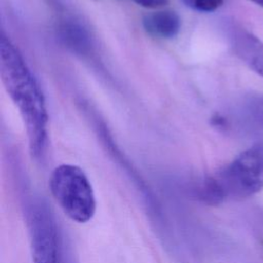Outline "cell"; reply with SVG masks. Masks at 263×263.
Wrapping results in <instances>:
<instances>
[{
  "instance_id": "7",
  "label": "cell",
  "mask_w": 263,
  "mask_h": 263,
  "mask_svg": "<svg viewBox=\"0 0 263 263\" xmlns=\"http://www.w3.org/2000/svg\"><path fill=\"white\" fill-rule=\"evenodd\" d=\"M185 2L192 8L202 12H212L218 9L224 0H185Z\"/></svg>"
},
{
  "instance_id": "3",
  "label": "cell",
  "mask_w": 263,
  "mask_h": 263,
  "mask_svg": "<svg viewBox=\"0 0 263 263\" xmlns=\"http://www.w3.org/2000/svg\"><path fill=\"white\" fill-rule=\"evenodd\" d=\"M50 193L63 213L73 222H89L97 211L93 188L84 171L70 163L57 166L49 178Z\"/></svg>"
},
{
  "instance_id": "4",
  "label": "cell",
  "mask_w": 263,
  "mask_h": 263,
  "mask_svg": "<svg viewBox=\"0 0 263 263\" xmlns=\"http://www.w3.org/2000/svg\"><path fill=\"white\" fill-rule=\"evenodd\" d=\"M31 263H60L58 231L47 206L33 200L27 210Z\"/></svg>"
},
{
  "instance_id": "6",
  "label": "cell",
  "mask_w": 263,
  "mask_h": 263,
  "mask_svg": "<svg viewBox=\"0 0 263 263\" xmlns=\"http://www.w3.org/2000/svg\"><path fill=\"white\" fill-rule=\"evenodd\" d=\"M144 28L150 35L159 38H173L181 29V20L175 11L158 10L148 13L143 20Z\"/></svg>"
},
{
  "instance_id": "1",
  "label": "cell",
  "mask_w": 263,
  "mask_h": 263,
  "mask_svg": "<svg viewBox=\"0 0 263 263\" xmlns=\"http://www.w3.org/2000/svg\"><path fill=\"white\" fill-rule=\"evenodd\" d=\"M0 76L6 92L23 118L30 153L39 159L47 145L48 115L45 100L22 53L3 35L0 38Z\"/></svg>"
},
{
  "instance_id": "11",
  "label": "cell",
  "mask_w": 263,
  "mask_h": 263,
  "mask_svg": "<svg viewBox=\"0 0 263 263\" xmlns=\"http://www.w3.org/2000/svg\"><path fill=\"white\" fill-rule=\"evenodd\" d=\"M60 263H61V261H60Z\"/></svg>"
},
{
  "instance_id": "2",
  "label": "cell",
  "mask_w": 263,
  "mask_h": 263,
  "mask_svg": "<svg viewBox=\"0 0 263 263\" xmlns=\"http://www.w3.org/2000/svg\"><path fill=\"white\" fill-rule=\"evenodd\" d=\"M263 189V143L240 152L216 175L193 189V195L208 205L251 197Z\"/></svg>"
},
{
  "instance_id": "5",
  "label": "cell",
  "mask_w": 263,
  "mask_h": 263,
  "mask_svg": "<svg viewBox=\"0 0 263 263\" xmlns=\"http://www.w3.org/2000/svg\"><path fill=\"white\" fill-rule=\"evenodd\" d=\"M232 46L235 54L263 78V41L252 32L239 29L233 34Z\"/></svg>"
},
{
  "instance_id": "10",
  "label": "cell",
  "mask_w": 263,
  "mask_h": 263,
  "mask_svg": "<svg viewBox=\"0 0 263 263\" xmlns=\"http://www.w3.org/2000/svg\"><path fill=\"white\" fill-rule=\"evenodd\" d=\"M251 2H253V3H255V4H257L258 6H260V7H262L263 8V0H250Z\"/></svg>"
},
{
  "instance_id": "8",
  "label": "cell",
  "mask_w": 263,
  "mask_h": 263,
  "mask_svg": "<svg viewBox=\"0 0 263 263\" xmlns=\"http://www.w3.org/2000/svg\"><path fill=\"white\" fill-rule=\"evenodd\" d=\"M253 113L259 125L263 128V97H257L253 101Z\"/></svg>"
},
{
  "instance_id": "9",
  "label": "cell",
  "mask_w": 263,
  "mask_h": 263,
  "mask_svg": "<svg viewBox=\"0 0 263 263\" xmlns=\"http://www.w3.org/2000/svg\"><path fill=\"white\" fill-rule=\"evenodd\" d=\"M138 5L145 8H159L166 5L167 0H134Z\"/></svg>"
}]
</instances>
